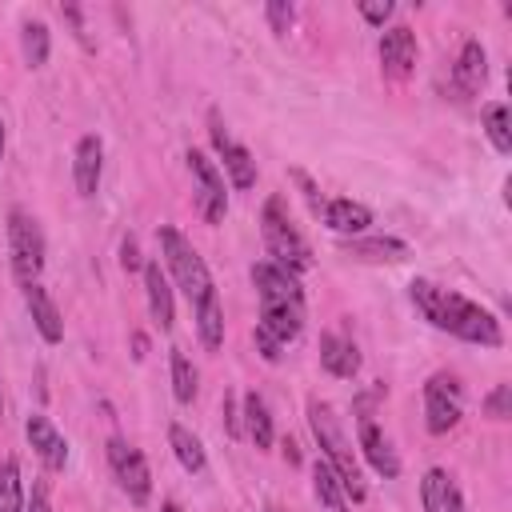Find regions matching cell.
<instances>
[{
  "label": "cell",
  "instance_id": "22",
  "mask_svg": "<svg viewBox=\"0 0 512 512\" xmlns=\"http://www.w3.org/2000/svg\"><path fill=\"white\" fill-rule=\"evenodd\" d=\"M312 488H316V500H320L324 512H348L344 484H340V476L332 472L328 460H316V464H312Z\"/></svg>",
  "mask_w": 512,
  "mask_h": 512
},
{
  "label": "cell",
  "instance_id": "38",
  "mask_svg": "<svg viewBox=\"0 0 512 512\" xmlns=\"http://www.w3.org/2000/svg\"><path fill=\"white\" fill-rule=\"evenodd\" d=\"M284 456H288V460H292V464H296V460H300V452H296V444H292V440H284Z\"/></svg>",
  "mask_w": 512,
  "mask_h": 512
},
{
  "label": "cell",
  "instance_id": "13",
  "mask_svg": "<svg viewBox=\"0 0 512 512\" xmlns=\"http://www.w3.org/2000/svg\"><path fill=\"white\" fill-rule=\"evenodd\" d=\"M420 500H424V512H464V496H460V488L452 484V476L444 468H428L424 472Z\"/></svg>",
  "mask_w": 512,
  "mask_h": 512
},
{
  "label": "cell",
  "instance_id": "32",
  "mask_svg": "<svg viewBox=\"0 0 512 512\" xmlns=\"http://www.w3.org/2000/svg\"><path fill=\"white\" fill-rule=\"evenodd\" d=\"M484 412H488L492 420H508V416H512V384H496V388L488 392V400H484Z\"/></svg>",
  "mask_w": 512,
  "mask_h": 512
},
{
  "label": "cell",
  "instance_id": "23",
  "mask_svg": "<svg viewBox=\"0 0 512 512\" xmlns=\"http://www.w3.org/2000/svg\"><path fill=\"white\" fill-rule=\"evenodd\" d=\"M196 332H200V344L208 352H216L224 344V312H220V296L216 292H208L196 304Z\"/></svg>",
  "mask_w": 512,
  "mask_h": 512
},
{
  "label": "cell",
  "instance_id": "33",
  "mask_svg": "<svg viewBox=\"0 0 512 512\" xmlns=\"http://www.w3.org/2000/svg\"><path fill=\"white\" fill-rule=\"evenodd\" d=\"M360 16L368 24H384L392 16V0H360Z\"/></svg>",
  "mask_w": 512,
  "mask_h": 512
},
{
  "label": "cell",
  "instance_id": "15",
  "mask_svg": "<svg viewBox=\"0 0 512 512\" xmlns=\"http://www.w3.org/2000/svg\"><path fill=\"white\" fill-rule=\"evenodd\" d=\"M24 432H28L32 448H36V456H40L48 468H64V460H68V444H64V436L52 428L48 416H28Z\"/></svg>",
  "mask_w": 512,
  "mask_h": 512
},
{
  "label": "cell",
  "instance_id": "2",
  "mask_svg": "<svg viewBox=\"0 0 512 512\" xmlns=\"http://www.w3.org/2000/svg\"><path fill=\"white\" fill-rule=\"evenodd\" d=\"M308 420H312V432H316V440H320V448H324V460L332 464V472H336L340 484H344V496L364 500V480H360L352 444H348V436L340 432V420H336L332 404H324V400H308Z\"/></svg>",
  "mask_w": 512,
  "mask_h": 512
},
{
  "label": "cell",
  "instance_id": "25",
  "mask_svg": "<svg viewBox=\"0 0 512 512\" xmlns=\"http://www.w3.org/2000/svg\"><path fill=\"white\" fill-rule=\"evenodd\" d=\"M352 256L360 260H404L408 256V244L396 240V236H372V240H348L344 244Z\"/></svg>",
  "mask_w": 512,
  "mask_h": 512
},
{
  "label": "cell",
  "instance_id": "34",
  "mask_svg": "<svg viewBox=\"0 0 512 512\" xmlns=\"http://www.w3.org/2000/svg\"><path fill=\"white\" fill-rule=\"evenodd\" d=\"M256 348H260V356H264L268 364H276V360H280V340H276L268 328H260V324H256Z\"/></svg>",
  "mask_w": 512,
  "mask_h": 512
},
{
  "label": "cell",
  "instance_id": "28",
  "mask_svg": "<svg viewBox=\"0 0 512 512\" xmlns=\"http://www.w3.org/2000/svg\"><path fill=\"white\" fill-rule=\"evenodd\" d=\"M0 512H24V488H20V468L16 460H0Z\"/></svg>",
  "mask_w": 512,
  "mask_h": 512
},
{
  "label": "cell",
  "instance_id": "18",
  "mask_svg": "<svg viewBox=\"0 0 512 512\" xmlns=\"http://www.w3.org/2000/svg\"><path fill=\"white\" fill-rule=\"evenodd\" d=\"M320 364H324L332 376L348 380V376L360 372V352H356L352 340H344V336H336V332H324V336H320Z\"/></svg>",
  "mask_w": 512,
  "mask_h": 512
},
{
  "label": "cell",
  "instance_id": "20",
  "mask_svg": "<svg viewBox=\"0 0 512 512\" xmlns=\"http://www.w3.org/2000/svg\"><path fill=\"white\" fill-rule=\"evenodd\" d=\"M144 288H148V312L160 328H172V288H168V276L164 268L152 260L144 264Z\"/></svg>",
  "mask_w": 512,
  "mask_h": 512
},
{
  "label": "cell",
  "instance_id": "29",
  "mask_svg": "<svg viewBox=\"0 0 512 512\" xmlns=\"http://www.w3.org/2000/svg\"><path fill=\"white\" fill-rule=\"evenodd\" d=\"M20 44H24V60H28L32 68H40V64L48 60V28H44L40 20H24Z\"/></svg>",
  "mask_w": 512,
  "mask_h": 512
},
{
  "label": "cell",
  "instance_id": "1",
  "mask_svg": "<svg viewBox=\"0 0 512 512\" xmlns=\"http://www.w3.org/2000/svg\"><path fill=\"white\" fill-rule=\"evenodd\" d=\"M412 300H416V308H420L436 328H444V332H452V336H460V340H468V344L496 348V344L504 340L500 320H496L488 308H480L476 300H468V296H460V292H452V288H440V284H432V280H412Z\"/></svg>",
  "mask_w": 512,
  "mask_h": 512
},
{
  "label": "cell",
  "instance_id": "36",
  "mask_svg": "<svg viewBox=\"0 0 512 512\" xmlns=\"http://www.w3.org/2000/svg\"><path fill=\"white\" fill-rule=\"evenodd\" d=\"M120 252H124V256H120V264H124V268H136V264H140V248H136V236H128Z\"/></svg>",
  "mask_w": 512,
  "mask_h": 512
},
{
  "label": "cell",
  "instance_id": "21",
  "mask_svg": "<svg viewBox=\"0 0 512 512\" xmlns=\"http://www.w3.org/2000/svg\"><path fill=\"white\" fill-rule=\"evenodd\" d=\"M324 224L332 228V232H344V236H356V232H364L368 224H372V212L364 208V204H356V200H328V208H324Z\"/></svg>",
  "mask_w": 512,
  "mask_h": 512
},
{
  "label": "cell",
  "instance_id": "26",
  "mask_svg": "<svg viewBox=\"0 0 512 512\" xmlns=\"http://www.w3.org/2000/svg\"><path fill=\"white\" fill-rule=\"evenodd\" d=\"M244 428H248L256 448H272V416H268V404L256 392L244 396Z\"/></svg>",
  "mask_w": 512,
  "mask_h": 512
},
{
  "label": "cell",
  "instance_id": "14",
  "mask_svg": "<svg viewBox=\"0 0 512 512\" xmlns=\"http://www.w3.org/2000/svg\"><path fill=\"white\" fill-rule=\"evenodd\" d=\"M300 324H304V304H292V300H260V328H268L280 344L300 336Z\"/></svg>",
  "mask_w": 512,
  "mask_h": 512
},
{
  "label": "cell",
  "instance_id": "17",
  "mask_svg": "<svg viewBox=\"0 0 512 512\" xmlns=\"http://www.w3.org/2000/svg\"><path fill=\"white\" fill-rule=\"evenodd\" d=\"M24 304H28V312H32L36 332H40L48 344H56V340L64 336V320H60V312H56L52 296H48L40 284H24Z\"/></svg>",
  "mask_w": 512,
  "mask_h": 512
},
{
  "label": "cell",
  "instance_id": "41",
  "mask_svg": "<svg viewBox=\"0 0 512 512\" xmlns=\"http://www.w3.org/2000/svg\"><path fill=\"white\" fill-rule=\"evenodd\" d=\"M164 512H180V508H176V504H164Z\"/></svg>",
  "mask_w": 512,
  "mask_h": 512
},
{
  "label": "cell",
  "instance_id": "24",
  "mask_svg": "<svg viewBox=\"0 0 512 512\" xmlns=\"http://www.w3.org/2000/svg\"><path fill=\"white\" fill-rule=\"evenodd\" d=\"M168 444H172V452H176V460H180V468L184 472H204V444L184 428V424H172L168 428Z\"/></svg>",
  "mask_w": 512,
  "mask_h": 512
},
{
  "label": "cell",
  "instance_id": "40",
  "mask_svg": "<svg viewBox=\"0 0 512 512\" xmlns=\"http://www.w3.org/2000/svg\"><path fill=\"white\" fill-rule=\"evenodd\" d=\"M0 156H4V124H0Z\"/></svg>",
  "mask_w": 512,
  "mask_h": 512
},
{
  "label": "cell",
  "instance_id": "11",
  "mask_svg": "<svg viewBox=\"0 0 512 512\" xmlns=\"http://www.w3.org/2000/svg\"><path fill=\"white\" fill-rule=\"evenodd\" d=\"M252 284H256L260 300H292V304H304V288H300V280H296L288 268L272 264V260L252 264Z\"/></svg>",
  "mask_w": 512,
  "mask_h": 512
},
{
  "label": "cell",
  "instance_id": "37",
  "mask_svg": "<svg viewBox=\"0 0 512 512\" xmlns=\"http://www.w3.org/2000/svg\"><path fill=\"white\" fill-rule=\"evenodd\" d=\"M224 428L236 436L240 432V416H236V400L232 396H224Z\"/></svg>",
  "mask_w": 512,
  "mask_h": 512
},
{
  "label": "cell",
  "instance_id": "5",
  "mask_svg": "<svg viewBox=\"0 0 512 512\" xmlns=\"http://www.w3.org/2000/svg\"><path fill=\"white\" fill-rule=\"evenodd\" d=\"M8 256H12V272L20 284H36L40 268H44V232L40 224L24 212L12 208L8 212Z\"/></svg>",
  "mask_w": 512,
  "mask_h": 512
},
{
  "label": "cell",
  "instance_id": "12",
  "mask_svg": "<svg viewBox=\"0 0 512 512\" xmlns=\"http://www.w3.org/2000/svg\"><path fill=\"white\" fill-rule=\"evenodd\" d=\"M100 164H104V144H100V136H80L76 156H72V180H76V192H80V196H96Z\"/></svg>",
  "mask_w": 512,
  "mask_h": 512
},
{
  "label": "cell",
  "instance_id": "8",
  "mask_svg": "<svg viewBox=\"0 0 512 512\" xmlns=\"http://www.w3.org/2000/svg\"><path fill=\"white\" fill-rule=\"evenodd\" d=\"M464 404H460V384L452 376H432L424 384V424L432 436H444L460 424Z\"/></svg>",
  "mask_w": 512,
  "mask_h": 512
},
{
  "label": "cell",
  "instance_id": "31",
  "mask_svg": "<svg viewBox=\"0 0 512 512\" xmlns=\"http://www.w3.org/2000/svg\"><path fill=\"white\" fill-rule=\"evenodd\" d=\"M264 16H268V28H272L276 36L292 32V20H296V12H292V4H288V0H268V4H264Z\"/></svg>",
  "mask_w": 512,
  "mask_h": 512
},
{
  "label": "cell",
  "instance_id": "10",
  "mask_svg": "<svg viewBox=\"0 0 512 512\" xmlns=\"http://www.w3.org/2000/svg\"><path fill=\"white\" fill-rule=\"evenodd\" d=\"M380 64H384V72L392 80H404L412 72V64H416V36H412V28L400 24V28H388L380 36Z\"/></svg>",
  "mask_w": 512,
  "mask_h": 512
},
{
  "label": "cell",
  "instance_id": "19",
  "mask_svg": "<svg viewBox=\"0 0 512 512\" xmlns=\"http://www.w3.org/2000/svg\"><path fill=\"white\" fill-rule=\"evenodd\" d=\"M484 76H488V56L480 48V40H468L460 48V60H456V88L460 96H472L484 88Z\"/></svg>",
  "mask_w": 512,
  "mask_h": 512
},
{
  "label": "cell",
  "instance_id": "6",
  "mask_svg": "<svg viewBox=\"0 0 512 512\" xmlns=\"http://www.w3.org/2000/svg\"><path fill=\"white\" fill-rule=\"evenodd\" d=\"M188 172H192V192H196V208L208 224H220L228 212V192H224V176L220 168L204 156V152H188Z\"/></svg>",
  "mask_w": 512,
  "mask_h": 512
},
{
  "label": "cell",
  "instance_id": "27",
  "mask_svg": "<svg viewBox=\"0 0 512 512\" xmlns=\"http://www.w3.org/2000/svg\"><path fill=\"white\" fill-rule=\"evenodd\" d=\"M484 132H488V140H492V148L500 156L512 152V116H508V108L500 100L496 104H484Z\"/></svg>",
  "mask_w": 512,
  "mask_h": 512
},
{
  "label": "cell",
  "instance_id": "39",
  "mask_svg": "<svg viewBox=\"0 0 512 512\" xmlns=\"http://www.w3.org/2000/svg\"><path fill=\"white\" fill-rule=\"evenodd\" d=\"M268 512H288V508H280V504H268Z\"/></svg>",
  "mask_w": 512,
  "mask_h": 512
},
{
  "label": "cell",
  "instance_id": "3",
  "mask_svg": "<svg viewBox=\"0 0 512 512\" xmlns=\"http://www.w3.org/2000/svg\"><path fill=\"white\" fill-rule=\"evenodd\" d=\"M260 224H264V244H268V252L276 256L272 264L288 268L292 276H296V272H304V268L312 264V252H308V244L300 240V232L292 228V220H288V212H284V200H280V196H272V200L264 204Z\"/></svg>",
  "mask_w": 512,
  "mask_h": 512
},
{
  "label": "cell",
  "instance_id": "30",
  "mask_svg": "<svg viewBox=\"0 0 512 512\" xmlns=\"http://www.w3.org/2000/svg\"><path fill=\"white\" fill-rule=\"evenodd\" d=\"M172 392H176L180 404L196 400V368L188 364V356L180 348H172Z\"/></svg>",
  "mask_w": 512,
  "mask_h": 512
},
{
  "label": "cell",
  "instance_id": "35",
  "mask_svg": "<svg viewBox=\"0 0 512 512\" xmlns=\"http://www.w3.org/2000/svg\"><path fill=\"white\" fill-rule=\"evenodd\" d=\"M24 512H52V508H48V488H44V484L32 488V500L24 504Z\"/></svg>",
  "mask_w": 512,
  "mask_h": 512
},
{
  "label": "cell",
  "instance_id": "7",
  "mask_svg": "<svg viewBox=\"0 0 512 512\" xmlns=\"http://www.w3.org/2000/svg\"><path fill=\"white\" fill-rule=\"evenodd\" d=\"M108 464H112L120 488L128 492V500H132V504H148V496H152V476H148L144 452L132 448L128 440L112 436V440H108Z\"/></svg>",
  "mask_w": 512,
  "mask_h": 512
},
{
  "label": "cell",
  "instance_id": "9",
  "mask_svg": "<svg viewBox=\"0 0 512 512\" xmlns=\"http://www.w3.org/2000/svg\"><path fill=\"white\" fill-rule=\"evenodd\" d=\"M212 144H216V152H220V160H224L228 180H232L236 188H252V184H256V160H252V152H248L244 144H236V140L220 128L216 112H212Z\"/></svg>",
  "mask_w": 512,
  "mask_h": 512
},
{
  "label": "cell",
  "instance_id": "16",
  "mask_svg": "<svg viewBox=\"0 0 512 512\" xmlns=\"http://www.w3.org/2000/svg\"><path fill=\"white\" fill-rule=\"evenodd\" d=\"M360 452H364V460L384 476V480H392V476H400V460H396V452H392V444L384 440V432L364 416L360 420Z\"/></svg>",
  "mask_w": 512,
  "mask_h": 512
},
{
  "label": "cell",
  "instance_id": "4",
  "mask_svg": "<svg viewBox=\"0 0 512 512\" xmlns=\"http://www.w3.org/2000/svg\"><path fill=\"white\" fill-rule=\"evenodd\" d=\"M160 248H164V264L172 268V276H176V284L184 288V296H188L192 304H200V300L212 292V276H208L200 252H196L176 228H168V224L160 228Z\"/></svg>",
  "mask_w": 512,
  "mask_h": 512
}]
</instances>
